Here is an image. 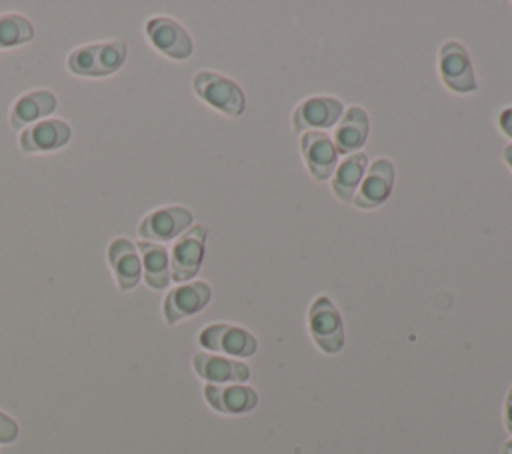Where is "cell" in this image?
Listing matches in <instances>:
<instances>
[{
    "label": "cell",
    "instance_id": "1",
    "mask_svg": "<svg viewBox=\"0 0 512 454\" xmlns=\"http://www.w3.org/2000/svg\"><path fill=\"white\" fill-rule=\"evenodd\" d=\"M308 332L324 354H338L344 348V322L328 296H318L308 308Z\"/></svg>",
    "mask_w": 512,
    "mask_h": 454
},
{
    "label": "cell",
    "instance_id": "2",
    "mask_svg": "<svg viewBox=\"0 0 512 454\" xmlns=\"http://www.w3.org/2000/svg\"><path fill=\"white\" fill-rule=\"evenodd\" d=\"M126 58V44L122 40L86 44L70 52L68 68L80 76H106L120 68Z\"/></svg>",
    "mask_w": 512,
    "mask_h": 454
},
{
    "label": "cell",
    "instance_id": "3",
    "mask_svg": "<svg viewBox=\"0 0 512 454\" xmlns=\"http://www.w3.org/2000/svg\"><path fill=\"white\" fill-rule=\"evenodd\" d=\"M192 86H194V92L204 102H208L212 108L228 116H240L246 108V96L242 88L234 80L218 72H210V70L198 72L192 80Z\"/></svg>",
    "mask_w": 512,
    "mask_h": 454
},
{
    "label": "cell",
    "instance_id": "4",
    "mask_svg": "<svg viewBox=\"0 0 512 454\" xmlns=\"http://www.w3.org/2000/svg\"><path fill=\"white\" fill-rule=\"evenodd\" d=\"M438 70L444 86L456 94L476 90V76L466 48L456 40H446L438 52Z\"/></svg>",
    "mask_w": 512,
    "mask_h": 454
},
{
    "label": "cell",
    "instance_id": "5",
    "mask_svg": "<svg viewBox=\"0 0 512 454\" xmlns=\"http://www.w3.org/2000/svg\"><path fill=\"white\" fill-rule=\"evenodd\" d=\"M198 342L206 350L222 352L236 358H248L258 348V340L250 330L226 322H216L202 328L198 334Z\"/></svg>",
    "mask_w": 512,
    "mask_h": 454
},
{
    "label": "cell",
    "instance_id": "6",
    "mask_svg": "<svg viewBox=\"0 0 512 454\" xmlns=\"http://www.w3.org/2000/svg\"><path fill=\"white\" fill-rule=\"evenodd\" d=\"M344 114V106L334 96H310L296 104L292 112V132L304 134L310 130L332 128Z\"/></svg>",
    "mask_w": 512,
    "mask_h": 454
},
{
    "label": "cell",
    "instance_id": "7",
    "mask_svg": "<svg viewBox=\"0 0 512 454\" xmlns=\"http://www.w3.org/2000/svg\"><path fill=\"white\" fill-rule=\"evenodd\" d=\"M206 234V228L196 224L178 236L170 256V278L186 282L198 274L204 258Z\"/></svg>",
    "mask_w": 512,
    "mask_h": 454
},
{
    "label": "cell",
    "instance_id": "8",
    "mask_svg": "<svg viewBox=\"0 0 512 454\" xmlns=\"http://www.w3.org/2000/svg\"><path fill=\"white\" fill-rule=\"evenodd\" d=\"M394 186V164L388 158H378L366 168V174L352 198V204L360 210H372L384 204Z\"/></svg>",
    "mask_w": 512,
    "mask_h": 454
},
{
    "label": "cell",
    "instance_id": "9",
    "mask_svg": "<svg viewBox=\"0 0 512 454\" xmlns=\"http://www.w3.org/2000/svg\"><path fill=\"white\" fill-rule=\"evenodd\" d=\"M300 152L314 180L322 182L332 178L338 162V152L332 142V136H328L324 130L304 132L300 136Z\"/></svg>",
    "mask_w": 512,
    "mask_h": 454
},
{
    "label": "cell",
    "instance_id": "10",
    "mask_svg": "<svg viewBox=\"0 0 512 454\" xmlns=\"http://www.w3.org/2000/svg\"><path fill=\"white\" fill-rule=\"evenodd\" d=\"M192 224V212L184 206H164L146 214L138 226V234L146 242H166Z\"/></svg>",
    "mask_w": 512,
    "mask_h": 454
},
{
    "label": "cell",
    "instance_id": "11",
    "mask_svg": "<svg viewBox=\"0 0 512 454\" xmlns=\"http://www.w3.org/2000/svg\"><path fill=\"white\" fill-rule=\"evenodd\" d=\"M146 34L156 50L174 60H186L192 54L188 32L172 18L156 16L146 22Z\"/></svg>",
    "mask_w": 512,
    "mask_h": 454
},
{
    "label": "cell",
    "instance_id": "12",
    "mask_svg": "<svg viewBox=\"0 0 512 454\" xmlns=\"http://www.w3.org/2000/svg\"><path fill=\"white\" fill-rule=\"evenodd\" d=\"M212 298V290L206 282H184L172 288L164 298V318L168 324L200 312Z\"/></svg>",
    "mask_w": 512,
    "mask_h": 454
},
{
    "label": "cell",
    "instance_id": "13",
    "mask_svg": "<svg viewBox=\"0 0 512 454\" xmlns=\"http://www.w3.org/2000/svg\"><path fill=\"white\" fill-rule=\"evenodd\" d=\"M192 364L196 374L208 384H242L250 378V368L246 362L226 356L196 352Z\"/></svg>",
    "mask_w": 512,
    "mask_h": 454
},
{
    "label": "cell",
    "instance_id": "14",
    "mask_svg": "<svg viewBox=\"0 0 512 454\" xmlns=\"http://www.w3.org/2000/svg\"><path fill=\"white\" fill-rule=\"evenodd\" d=\"M204 398L222 414H246L258 404V392L246 384H206Z\"/></svg>",
    "mask_w": 512,
    "mask_h": 454
},
{
    "label": "cell",
    "instance_id": "15",
    "mask_svg": "<svg viewBox=\"0 0 512 454\" xmlns=\"http://www.w3.org/2000/svg\"><path fill=\"white\" fill-rule=\"evenodd\" d=\"M368 114L360 106H348L340 116L332 142L338 154H354L360 152L368 138Z\"/></svg>",
    "mask_w": 512,
    "mask_h": 454
},
{
    "label": "cell",
    "instance_id": "16",
    "mask_svg": "<svg viewBox=\"0 0 512 454\" xmlns=\"http://www.w3.org/2000/svg\"><path fill=\"white\" fill-rule=\"evenodd\" d=\"M70 140V126L62 120L34 122L20 134L22 152H44L64 146Z\"/></svg>",
    "mask_w": 512,
    "mask_h": 454
},
{
    "label": "cell",
    "instance_id": "17",
    "mask_svg": "<svg viewBox=\"0 0 512 454\" xmlns=\"http://www.w3.org/2000/svg\"><path fill=\"white\" fill-rule=\"evenodd\" d=\"M108 260L120 290H130L138 284L142 264L138 258V248L128 238H114L108 244Z\"/></svg>",
    "mask_w": 512,
    "mask_h": 454
},
{
    "label": "cell",
    "instance_id": "18",
    "mask_svg": "<svg viewBox=\"0 0 512 454\" xmlns=\"http://www.w3.org/2000/svg\"><path fill=\"white\" fill-rule=\"evenodd\" d=\"M366 164H368V156L360 150V152L348 154L336 166V170L330 178V188L340 202H352V198L366 174Z\"/></svg>",
    "mask_w": 512,
    "mask_h": 454
},
{
    "label": "cell",
    "instance_id": "19",
    "mask_svg": "<svg viewBox=\"0 0 512 454\" xmlns=\"http://www.w3.org/2000/svg\"><path fill=\"white\" fill-rule=\"evenodd\" d=\"M56 108V98L48 90H36L28 92L22 98H18L10 112V124L12 128H20L28 122H34L46 114H50Z\"/></svg>",
    "mask_w": 512,
    "mask_h": 454
},
{
    "label": "cell",
    "instance_id": "20",
    "mask_svg": "<svg viewBox=\"0 0 512 454\" xmlns=\"http://www.w3.org/2000/svg\"><path fill=\"white\" fill-rule=\"evenodd\" d=\"M142 256V268H144V280L150 288H164L170 280V262H168V252L164 246L154 244V242H138L136 246Z\"/></svg>",
    "mask_w": 512,
    "mask_h": 454
},
{
    "label": "cell",
    "instance_id": "21",
    "mask_svg": "<svg viewBox=\"0 0 512 454\" xmlns=\"http://www.w3.org/2000/svg\"><path fill=\"white\" fill-rule=\"evenodd\" d=\"M34 36L32 24L20 14H0V48L24 44Z\"/></svg>",
    "mask_w": 512,
    "mask_h": 454
},
{
    "label": "cell",
    "instance_id": "22",
    "mask_svg": "<svg viewBox=\"0 0 512 454\" xmlns=\"http://www.w3.org/2000/svg\"><path fill=\"white\" fill-rule=\"evenodd\" d=\"M18 436V424L4 412H0V442H12Z\"/></svg>",
    "mask_w": 512,
    "mask_h": 454
},
{
    "label": "cell",
    "instance_id": "23",
    "mask_svg": "<svg viewBox=\"0 0 512 454\" xmlns=\"http://www.w3.org/2000/svg\"><path fill=\"white\" fill-rule=\"evenodd\" d=\"M498 128H500L508 138H512V106L500 110V114H498Z\"/></svg>",
    "mask_w": 512,
    "mask_h": 454
},
{
    "label": "cell",
    "instance_id": "24",
    "mask_svg": "<svg viewBox=\"0 0 512 454\" xmlns=\"http://www.w3.org/2000/svg\"><path fill=\"white\" fill-rule=\"evenodd\" d=\"M504 426L512 434V384H510L506 400H504Z\"/></svg>",
    "mask_w": 512,
    "mask_h": 454
},
{
    "label": "cell",
    "instance_id": "25",
    "mask_svg": "<svg viewBox=\"0 0 512 454\" xmlns=\"http://www.w3.org/2000/svg\"><path fill=\"white\" fill-rule=\"evenodd\" d=\"M502 156H504V162L508 164V168L512 170V144H506V146H504Z\"/></svg>",
    "mask_w": 512,
    "mask_h": 454
},
{
    "label": "cell",
    "instance_id": "26",
    "mask_svg": "<svg viewBox=\"0 0 512 454\" xmlns=\"http://www.w3.org/2000/svg\"><path fill=\"white\" fill-rule=\"evenodd\" d=\"M502 454H512V440L502 444Z\"/></svg>",
    "mask_w": 512,
    "mask_h": 454
}]
</instances>
